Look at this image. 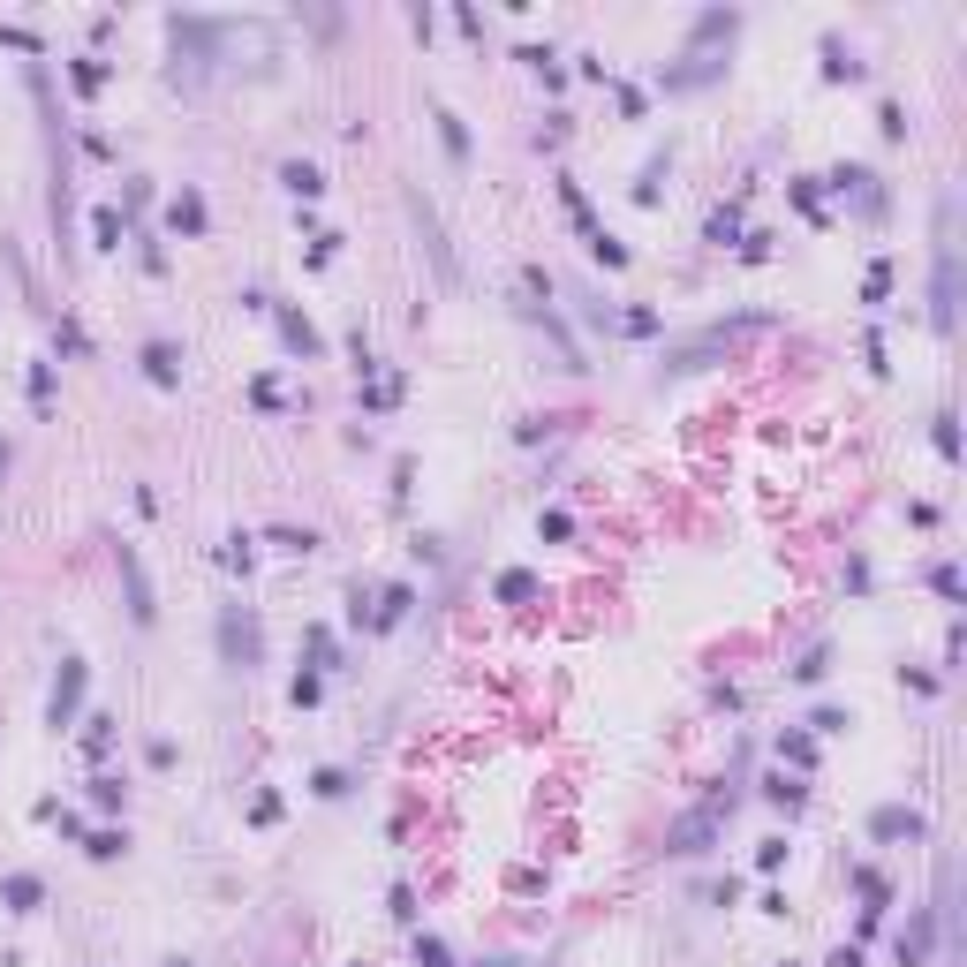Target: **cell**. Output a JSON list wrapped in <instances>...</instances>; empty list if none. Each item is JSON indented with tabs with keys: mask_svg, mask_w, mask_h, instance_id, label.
<instances>
[{
	"mask_svg": "<svg viewBox=\"0 0 967 967\" xmlns=\"http://www.w3.org/2000/svg\"><path fill=\"white\" fill-rule=\"evenodd\" d=\"M884 288H892V265L877 257V265H869V288H862V295H869V303H884Z\"/></svg>",
	"mask_w": 967,
	"mask_h": 967,
	"instance_id": "f546056e",
	"label": "cell"
},
{
	"mask_svg": "<svg viewBox=\"0 0 967 967\" xmlns=\"http://www.w3.org/2000/svg\"><path fill=\"white\" fill-rule=\"evenodd\" d=\"M114 560H121V590H129V620H136V628H152L159 597H152V575H144V560H136V544H114Z\"/></svg>",
	"mask_w": 967,
	"mask_h": 967,
	"instance_id": "3957f363",
	"label": "cell"
},
{
	"mask_svg": "<svg viewBox=\"0 0 967 967\" xmlns=\"http://www.w3.org/2000/svg\"><path fill=\"white\" fill-rule=\"evenodd\" d=\"M824 76H847V84H854V76H862V61H854L839 38H824Z\"/></svg>",
	"mask_w": 967,
	"mask_h": 967,
	"instance_id": "9a60e30c",
	"label": "cell"
},
{
	"mask_svg": "<svg viewBox=\"0 0 967 967\" xmlns=\"http://www.w3.org/2000/svg\"><path fill=\"white\" fill-rule=\"evenodd\" d=\"M144 378H152V386H182V348H174V340H152V348H144Z\"/></svg>",
	"mask_w": 967,
	"mask_h": 967,
	"instance_id": "ba28073f",
	"label": "cell"
},
{
	"mask_svg": "<svg viewBox=\"0 0 967 967\" xmlns=\"http://www.w3.org/2000/svg\"><path fill=\"white\" fill-rule=\"evenodd\" d=\"M280 340H288V348H295V356H325V340H318V325H310L303 318V310H280Z\"/></svg>",
	"mask_w": 967,
	"mask_h": 967,
	"instance_id": "9c48e42d",
	"label": "cell"
},
{
	"mask_svg": "<svg viewBox=\"0 0 967 967\" xmlns=\"http://www.w3.org/2000/svg\"><path fill=\"white\" fill-rule=\"evenodd\" d=\"M167 220H174V235H204V227H212V212H204V189H182V197L167 204Z\"/></svg>",
	"mask_w": 967,
	"mask_h": 967,
	"instance_id": "30bf717a",
	"label": "cell"
},
{
	"mask_svg": "<svg viewBox=\"0 0 967 967\" xmlns=\"http://www.w3.org/2000/svg\"><path fill=\"white\" fill-rule=\"evenodd\" d=\"M167 967H189V960H167Z\"/></svg>",
	"mask_w": 967,
	"mask_h": 967,
	"instance_id": "d590c367",
	"label": "cell"
},
{
	"mask_svg": "<svg viewBox=\"0 0 967 967\" xmlns=\"http://www.w3.org/2000/svg\"><path fill=\"white\" fill-rule=\"evenodd\" d=\"M824 673H832V650H809V658L794 665V680H824Z\"/></svg>",
	"mask_w": 967,
	"mask_h": 967,
	"instance_id": "cb8c5ba5",
	"label": "cell"
},
{
	"mask_svg": "<svg viewBox=\"0 0 967 967\" xmlns=\"http://www.w3.org/2000/svg\"><path fill=\"white\" fill-rule=\"evenodd\" d=\"M31 408H38V416L53 408V371H46V363H31Z\"/></svg>",
	"mask_w": 967,
	"mask_h": 967,
	"instance_id": "d6986e66",
	"label": "cell"
},
{
	"mask_svg": "<svg viewBox=\"0 0 967 967\" xmlns=\"http://www.w3.org/2000/svg\"><path fill=\"white\" fill-rule=\"evenodd\" d=\"M499 597H507V605H522V597H537V575H529V567H507V575H499Z\"/></svg>",
	"mask_w": 967,
	"mask_h": 967,
	"instance_id": "2e32d148",
	"label": "cell"
},
{
	"mask_svg": "<svg viewBox=\"0 0 967 967\" xmlns=\"http://www.w3.org/2000/svg\"><path fill=\"white\" fill-rule=\"evenodd\" d=\"M310 794H318V801H340V794H348V771H333V764L310 771Z\"/></svg>",
	"mask_w": 967,
	"mask_h": 967,
	"instance_id": "e0dca14e",
	"label": "cell"
},
{
	"mask_svg": "<svg viewBox=\"0 0 967 967\" xmlns=\"http://www.w3.org/2000/svg\"><path fill=\"white\" fill-rule=\"evenodd\" d=\"M560 204H567V220L582 227V242H590V257H605L612 272L628 265V242H620V235H605V220H597V212H590V197H582L575 182H560Z\"/></svg>",
	"mask_w": 967,
	"mask_h": 967,
	"instance_id": "6da1fadb",
	"label": "cell"
},
{
	"mask_svg": "<svg viewBox=\"0 0 967 967\" xmlns=\"http://www.w3.org/2000/svg\"><path fill=\"white\" fill-rule=\"evenodd\" d=\"M84 688H91V665L84 658H61V680H53V696H46V726H76V711H84Z\"/></svg>",
	"mask_w": 967,
	"mask_h": 967,
	"instance_id": "7a4b0ae2",
	"label": "cell"
},
{
	"mask_svg": "<svg viewBox=\"0 0 967 967\" xmlns=\"http://www.w3.org/2000/svg\"><path fill=\"white\" fill-rule=\"evenodd\" d=\"M68 76H76V91H99V84H106V61H76Z\"/></svg>",
	"mask_w": 967,
	"mask_h": 967,
	"instance_id": "603a6c76",
	"label": "cell"
},
{
	"mask_svg": "<svg viewBox=\"0 0 967 967\" xmlns=\"http://www.w3.org/2000/svg\"><path fill=\"white\" fill-rule=\"evenodd\" d=\"M658 182H665V159H650L643 182H635V204H658Z\"/></svg>",
	"mask_w": 967,
	"mask_h": 967,
	"instance_id": "7402d4cb",
	"label": "cell"
},
{
	"mask_svg": "<svg viewBox=\"0 0 967 967\" xmlns=\"http://www.w3.org/2000/svg\"><path fill=\"white\" fill-rule=\"evenodd\" d=\"M272 544L280 552H318V529H272Z\"/></svg>",
	"mask_w": 967,
	"mask_h": 967,
	"instance_id": "ffe728a7",
	"label": "cell"
},
{
	"mask_svg": "<svg viewBox=\"0 0 967 967\" xmlns=\"http://www.w3.org/2000/svg\"><path fill=\"white\" fill-rule=\"evenodd\" d=\"M439 144H446V159H454V167L469 159V129H461V114H446V106H439Z\"/></svg>",
	"mask_w": 967,
	"mask_h": 967,
	"instance_id": "4fadbf2b",
	"label": "cell"
},
{
	"mask_svg": "<svg viewBox=\"0 0 967 967\" xmlns=\"http://www.w3.org/2000/svg\"><path fill=\"white\" fill-rule=\"evenodd\" d=\"M91 862H114V854H129V832H91Z\"/></svg>",
	"mask_w": 967,
	"mask_h": 967,
	"instance_id": "ac0fdd59",
	"label": "cell"
},
{
	"mask_svg": "<svg viewBox=\"0 0 967 967\" xmlns=\"http://www.w3.org/2000/svg\"><path fill=\"white\" fill-rule=\"evenodd\" d=\"M280 182H288L295 197H325V174L310 167V159H288V167H280Z\"/></svg>",
	"mask_w": 967,
	"mask_h": 967,
	"instance_id": "7c38bea8",
	"label": "cell"
},
{
	"mask_svg": "<svg viewBox=\"0 0 967 967\" xmlns=\"http://www.w3.org/2000/svg\"><path fill=\"white\" fill-rule=\"evenodd\" d=\"M416 960H424V967H446V945H439V937H424V945H416Z\"/></svg>",
	"mask_w": 967,
	"mask_h": 967,
	"instance_id": "d6a6232c",
	"label": "cell"
},
{
	"mask_svg": "<svg viewBox=\"0 0 967 967\" xmlns=\"http://www.w3.org/2000/svg\"><path fill=\"white\" fill-rule=\"evenodd\" d=\"M484 967H514V960H484Z\"/></svg>",
	"mask_w": 967,
	"mask_h": 967,
	"instance_id": "e575fe53",
	"label": "cell"
},
{
	"mask_svg": "<svg viewBox=\"0 0 967 967\" xmlns=\"http://www.w3.org/2000/svg\"><path fill=\"white\" fill-rule=\"evenodd\" d=\"M733 235H741V212H733V204H726V212H711V242H718V250H726Z\"/></svg>",
	"mask_w": 967,
	"mask_h": 967,
	"instance_id": "44dd1931",
	"label": "cell"
},
{
	"mask_svg": "<svg viewBox=\"0 0 967 967\" xmlns=\"http://www.w3.org/2000/svg\"><path fill=\"white\" fill-rule=\"evenodd\" d=\"M61 348H68V356H91V340H84V325H76V318H61Z\"/></svg>",
	"mask_w": 967,
	"mask_h": 967,
	"instance_id": "83f0119b",
	"label": "cell"
},
{
	"mask_svg": "<svg viewBox=\"0 0 967 967\" xmlns=\"http://www.w3.org/2000/svg\"><path fill=\"white\" fill-rule=\"evenodd\" d=\"M832 967H862V952H854V945H839V952H832Z\"/></svg>",
	"mask_w": 967,
	"mask_h": 967,
	"instance_id": "836d02e7",
	"label": "cell"
},
{
	"mask_svg": "<svg viewBox=\"0 0 967 967\" xmlns=\"http://www.w3.org/2000/svg\"><path fill=\"white\" fill-rule=\"evenodd\" d=\"M877 839H922V816H907V809H877V824H869Z\"/></svg>",
	"mask_w": 967,
	"mask_h": 967,
	"instance_id": "8fae6325",
	"label": "cell"
},
{
	"mask_svg": "<svg viewBox=\"0 0 967 967\" xmlns=\"http://www.w3.org/2000/svg\"><path fill=\"white\" fill-rule=\"evenodd\" d=\"M220 650H227V665H257V650H265V635H257V620H242V612H227V620H220Z\"/></svg>",
	"mask_w": 967,
	"mask_h": 967,
	"instance_id": "8992f818",
	"label": "cell"
},
{
	"mask_svg": "<svg viewBox=\"0 0 967 967\" xmlns=\"http://www.w3.org/2000/svg\"><path fill=\"white\" fill-rule=\"evenodd\" d=\"M288 696H295V703H303V711H310V703L325 696V680H318V673H295V688H288Z\"/></svg>",
	"mask_w": 967,
	"mask_h": 967,
	"instance_id": "484cf974",
	"label": "cell"
},
{
	"mask_svg": "<svg viewBox=\"0 0 967 967\" xmlns=\"http://www.w3.org/2000/svg\"><path fill=\"white\" fill-rule=\"evenodd\" d=\"M91 242H99V250H121V212H114V204L91 212Z\"/></svg>",
	"mask_w": 967,
	"mask_h": 967,
	"instance_id": "5bb4252c",
	"label": "cell"
},
{
	"mask_svg": "<svg viewBox=\"0 0 967 967\" xmlns=\"http://www.w3.org/2000/svg\"><path fill=\"white\" fill-rule=\"evenodd\" d=\"M0 907H8V915H38V907H46V884H38L31 869H8V877H0Z\"/></svg>",
	"mask_w": 967,
	"mask_h": 967,
	"instance_id": "52a82bcc",
	"label": "cell"
},
{
	"mask_svg": "<svg viewBox=\"0 0 967 967\" xmlns=\"http://www.w3.org/2000/svg\"><path fill=\"white\" fill-rule=\"evenodd\" d=\"M408 220H416V235H424V250H431V265H439V280H454V250H446V227H439V212H431L416 189H408Z\"/></svg>",
	"mask_w": 967,
	"mask_h": 967,
	"instance_id": "5b68a950",
	"label": "cell"
},
{
	"mask_svg": "<svg viewBox=\"0 0 967 967\" xmlns=\"http://www.w3.org/2000/svg\"><path fill=\"white\" fill-rule=\"evenodd\" d=\"M84 748H91V756H106V748H114V718H91V733H84Z\"/></svg>",
	"mask_w": 967,
	"mask_h": 967,
	"instance_id": "d4e9b609",
	"label": "cell"
},
{
	"mask_svg": "<svg viewBox=\"0 0 967 967\" xmlns=\"http://www.w3.org/2000/svg\"><path fill=\"white\" fill-rule=\"evenodd\" d=\"M718 824H726V801H703V809H688L673 832H665V847H673V854H703L718 839Z\"/></svg>",
	"mask_w": 967,
	"mask_h": 967,
	"instance_id": "277c9868",
	"label": "cell"
},
{
	"mask_svg": "<svg viewBox=\"0 0 967 967\" xmlns=\"http://www.w3.org/2000/svg\"><path fill=\"white\" fill-rule=\"evenodd\" d=\"M0 46H16V53H38V38L23 31V23H0Z\"/></svg>",
	"mask_w": 967,
	"mask_h": 967,
	"instance_id": "4dcf8cb0",
	"label": "cell"
},
{
	"mask_svg": "<svg viewBox=\"0 0 967 967\" xmlns=\"http://www.w3.org/2000/svg\"><path fill=\"white\" fill-rule=\"evenodd\" d=\"M220 560H227V567H250V560H257V544H250V537H227Z\"/></svg>",
	"mask_w": 967,
	"mask_h": 967,
	"instance_id": "1f68e13d",
	"label": "cell"
},
{
	"mask_svg": "<svg viewBox=\"0 0 967 967\" xmlns=\"http://www.w3.org/2000/svg\"><path fill=\"white\" fill-rule=\"evenodd\" d=\"M91 801H99V809H121V779H106V771H99V779H91Z\"/></svg>",
	"mask_w": 967,
	"mask_h": 967,
	"instance_id": "4316f807",
	"label": "cell"
},
{
	"mask_svg": "<svg viewBox=\"0 0 967 967\" xmlns=\"http://www.w3.org/2000/svg\"><path fill=\"white\" fill-rule=\"evenodd\" d=\"M786 756H794V764L809 771V764H816V741H809V733H786Z\"/></svg>",
	"mask_w": 967,
	"mask_h": 967,
	"instance_id": "f1b7e54d",
	"label": "cell"
}]
</instances>
